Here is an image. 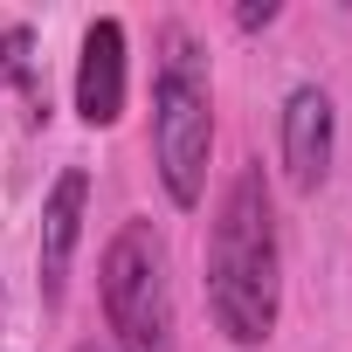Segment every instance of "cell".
<instances>
[{"mask_svg":"<svg viewBox=\"0 0 352 352\" xmlns=\"http://www.w3.org/2000/svg\"><path fill=\"white\" fill-rule=\"evenodd\" d=\"M76 111L83 124H118L124 118V21L97 14L83 28V56H76Z\"/></svg>","mask_w":352,"mask_h":352,"instance_id":"obj_6","label":"cell"},{"mask_svg":"<svg viewBox=\"0 0 352 352\" xmlns=\"http://www.w3.org/2000/svg\"><path fill=\"white\" fill-rule=\"evenodd\" d=\"M28 49H35L28 28H8V35H0V83H28Z\"/></svg>","mask_w":352,"mask_h":352,"instance_id":"obj_7","label":"cell"},{"mask_svg":"<svg viewBox=\"0 0 352 352\" xmlns=\"http://www.w3.org/2000/svg\"><path fill=\"white\" fill-rule=\"evenodd\" d=\"M208 152H214V83H208V49L194 42L187 21L159 28V63H152V159L173 208H201L208 194Z\"/></svg>","mask_w":352,"mask_h":352,"instance_id":"obj_2","label":"cell"},{"mask_svg":"<svg viewBox=\"0 0 352 352\" xmlns=\"http://www.w3.org/2000/svg\"><path fill=\"white\" fill-rule=\"evenodd\" d=\"M208 311L228 345H270L283 318V242H276V201L263 166H242L208 235Z\"/></svg>","mask_w":352,"mask_h":352,"instance_id":"obj_1","label":"cell"},{"mask_svg":"<svg viewBox=\"0 0 352 352\" xmlns=\"http://www.w3.org/2000/svg\"><path fill=\"white\" fill-rule=\"evenodd\" d=\"M283 8H276V0H249V8H235V28H270Z\"/></svg>","mask_w":352,"mask_h":352,"instance_id":"obj_8","label":"cell"},{"mask_svg":"<svg viewBox=\"0 0 352 352\" xmlns=\"http://www.w3.org/2000/svg\"><path fill=\"white\" fill-rule=\"evenodd\" d=\"M331 152H338V111L318 83H297L283 97V180L297 194H318L331 180Z\"/></svg>","mask_w":352,"mask_h":352,"instance_id":"obj_4","label":"cell"},{"mask_svg":"<svg viewBox=\"0 0 352 352\" xmlns=\"http://www.w3.org/2000/svg\"><path fill=\"white\" fill-rule=\"evenodd\" d=\"M83 208H90V173L63 166L49 201H42V249H35V290H42L49 311L69 290V263H76V242H83Z\"/></svg>","mask_w":352,"mask_h":352,"instance_id":"obj_5","label":"cell"},{"mask_svg":"<svg viewBox=\"0 0 352 352\" xmlns=\"http://www.w3.org/2000/svg\"><path fill=\"white\" fill-rule=\"evenodd\" d=\"M97 290H104V318H111L118 352H180L166 242L152 235V221H124V228L104 242Z\"/></svg>","mask_w":352,"mask_h":352,"instance_id":"obj_3","label":"cell"},{"mask_svg":"<svg viewBox=\"0 0 352 352\" xmlns=\"http://www.w3.org/2000/svg\"><path fill=\"white\" fill-rule=\"evenodd\" d=\"M76 352H104V345H76Z\"/></svg>","mask_w":352,"mask_h":352,"instance_id":"obj_9","label":"cell"}]
</instances>
